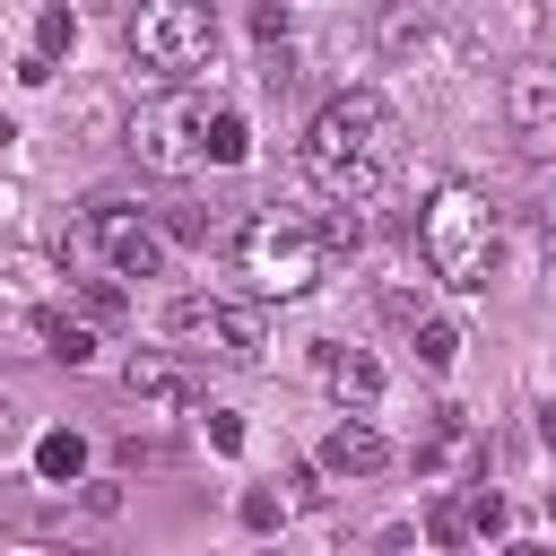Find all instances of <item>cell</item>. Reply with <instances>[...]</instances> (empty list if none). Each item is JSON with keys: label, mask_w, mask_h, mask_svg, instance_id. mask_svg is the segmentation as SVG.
<instances>
[{"label": "cell", "mask_w": 556, "mask_h": 556, "mask_svg": "<svg viewBox=\"0 0 556 556\" xmlns=\"http://www.w3.org/2000/svg\"><path fill=\"white\" fill-rule=\"evenodd\" d=\"M70 43H78V17H70V9H43V17H35V52H43V61H61Z\"/></svg>", "instance_id": "19"}, {"label": "cell", "mask_w": 556, "mask_h": 556, "mask_svg": "<svg viewBox=\"0 0 556 556\" xmlns=\"http://www.w3.org/2000/svg\"><path fill=\"white\" fill-rule=\"evenodd\" d=\"M539 243H547V252H556V191H547V200H539Z\"/></svg>", "instance_id": "26"}, {"label": "cell", "mask_w": 556, "mask_h": 556, "mask_svg": "<svg viewBox=\"0 0 556 556\" xmlns=\"http://www.w3.org/2000/svg\"><path fill=\"white\" fill-rule=\"evenodd\" d=\"M0 426H9V391H0Z\"/></svg>", "instance_id": "30"}, {"label": "cell", "mask_w": 556, "mask_h": 556, "mask_svg": "<svg viewBox=\"0 0 556 556\" xmlns=\"http://www.w3.org/2000/svg\"><path fill=\"white\" fill-rule=\"evenodd\" d=\"M287 26H295L287 0H261V9H252V35H261V43H287Z\"/></svg>", "instance_id": "24"}, {"label": "cell", "mask_w": 556, "mask_h": 556, "mask_svg": "<svg viewBox=\"0 0 556 556\" xmlns=\"http://www.w3.org/2000/svg\"><path fill=\"white\" fill-rule=\"evenodd\" d=\"M408 330H417V365H434V374H452V365H460V348H469V339H460V321H443V313H417Z\"/></svg>", "instance_id": "15"}, {"label": "cell", "mask_w": 556, "mask_h": 556, "mask_svg": "<svg viewBox=\"0 0 556 556\" xmlns=\"http://www.w3.org/2000/svg\"><path fill=\"white\" fill-rule=\"evenodd\" d=\"M217 52V0H139L130 17V61L156 78H182Z\"/></svg>", "instance_id": "6"}, {"label": "cell", "mask_w": 556, "mask_h": 556, "mask_svg": "<svg viewBox=\"0 0 556 556\" xmlns=\"http://www.w3.org/2000/svg\"><path fill=\"white\" fill-rule=\"evenodd\" d=\"M235 521H243V530H278V521H287V504H278L269 486H243V495H235Z\"/></svg>", "instance_id": "20"}, {"label": "cell", "mask_w": 556, "mask_h": 556, "mask_svg": "<svg viewBox=\"0 0 556 556\" xmlns=\"http://www.w3.org/2000/svg\"><path fill=\"white\" fill-rule=\"evenodd\" d=\"M122 391H130L139 408H191V400H200V365H191V356H165V348H139V356L122 365Z\"/></svg>", "instance_id": "9"}, {"label": "cell", "mask_w": 556, "mask_h": 556, "mask_svg": "<svg viewBox=\"0 0 556 556\" xmlns=\"http://www.w3.org/2000/svg\"><path fill=\"white\" fill-rule=\"evenodd\" d=\"M382 313H391V321L408 330V321L426 313V278H408V269H391V278H382Z\"/></svg>", "instance_id": "17"}, {"label": "cell", "mask_w": 556, "mask_h": 556, "mask_svg": "<svg viewBox=\"0 0 556 556\" xmlns=\"http://www.w3.org/2000/svg\"><path fill=\"white\" fill-rule=\"evenodd\" d=\"M321 469H330V478H382V469H391V443L348 408V417L321 434Z\"/></svg>", "instance_id": "11"}, {"label": "cell", "mask_w": 556, "mask_h": 556, "mask_svg": "<svg viewBox=\"0 0 556 556\" xmlns=\"http://www.w3.org/2000/svg\"><path fill=\"white\" fill-rule=\"evenodd\" d=\"M9 139H17V122H9V113H0V148H9Z\"/></svg>", "instance_id": "28"}, {"label": "cell", "mask_w": 556, "mask_h": 556, "mask_svg": "<svg viewBox=\"0 0 556 556\" xmlns=\"http://www.w3.org/2000/svg\"><path fill=\"white\" fill-rule=\"evenodd\" d=\"M321 382H330L339 408H374L382 400V365L365 348H339V339H321Z\"/></svg>", "instance_id": "12"}, {"label": "cell", "mask_w": 556, "mask_h": 556, "mask_svg": "<svg viewBox=\"0 0 556 556\" xmlns=\"http://www.w3.org/2000/svg\"><path fill=\"white\" fill-rule=\"evenodd\" d=\"M78 469H87V443H78L70 426H52V434L35 443V478H43V486H70Z\"/></svg>", "instance_id": "16"}, {"label": "cell", "mask_w": 556, "mask_h": 556, "mask_svg": "<svg viewBox=\"0 0 556 556\" xmlns=\"http://www.w3.org/2000/svg\"><path fill=\"white\" fill-rule=\"evenodd\" d=\"M165 339H174L182 356L261 365V356H269V313H261V304H226V295H174V304H165Z\"/></svg>", "instance_id": "5"}, {"label": "cell", "mask_w": 556, "mask_h": 556, "mask_svg": "<svg viewBox=\"0 0 556 556\" xmlns=\"http://www.w3.org/2000/svg\"><path fill=\"white\" fill-rule=\"evenodd\" d=\"M61 252H70V261H96V269H113V278H156V269H165V226H156L148 208H130V200H96V208L70 226Z\"/></svg>", "instance_id": "4"}, {"label": "cell", "mask_w": 556, "mask_h": 556, "mask_svg": "<svg viewBox=\"0 0 556 556\" xmlns=\"http://www.w3.org/2000/svg\"><path fill=\"white\" fill-rule=\"evenodd\" d=\"M235 261H243V278H252V295H261V304H295V295H313V287L330 278L321 226H313V217H287V208L243 217Z\"/></svg>", "instance_id": "3"}, {"label": "cell", "mask_w": 556, "mask_h": 556, "mask_svg": "<svg viewBox=\"0 0 556 556\" xmlns=\"http://www.w3.org/2000/svg\"><path fill=\"white\" fill-rule=\"evenodd\" d=\"M426 539H434V547H460V539H469V504H434V513H426Z\"/></svg>", "instance_id": "21"}, {"label": "cell", "mask_w": 556, "mask_h": 556, "mask_svg": "<svg viewBox=\"0 0 556 556\" xmlns=\"http://www.w3.org/2000/svg\"><path fill=\"white\" fill-rule=\"evenodd\" d=\"M547 521H556V486H547Z\"/></svg>", "instance_id": "29"}, {"label": "cell", "mask_w": 556, "mask_h": 556, "mask_svg": "<svg viewBox=\"0 0 556 556\" xmlns=\"http://www.w3.org/2000/svg\"><path fill=\"white\" fill-rule=\"evenodd\" d=\"M304 174L330 191V200H382L391 191V165H400V122L374 87H339L313 122H304Z\"/></svg>", "instance_id": "1"}, {"label": "cell", "mask_w": 556, "mask_h": 556, "mask_svg": "<svg viewBox=\"0 0 556 556\" xmlns=\"http://www.w3.org/2000/svg\"><path fill=\"white\" fill-rule=\"evenodd\" d=\"M469 539H504V495H469Z\"/></svg>", "instance_id": "23"}, {"label": "cell", "mask_w": 556, "mask_h": 556, "mask_svg": "<svg viewBox=\"0 0 556 556\" xmlns=\"http://www.w3.org/2000/svg\"><path fill=\"white\" fill-rule=\"evenodd\" d=\"M122 148H130L148 174H191V165H200V96H148V104L122 122Z\"/></svg>", "instance_id": "7"}, {"label": "cell", "mask_w": 556, "mask_h": 556, "mask_svg": "<svg viewBox=\"0 0 556 556\" xmlns=\"http://www.w3.org/2000/svg\"><path fill=\"white\" fill-rule=\"evenodd\" d=\"M504 122H513V139H521L530 156L556 148V61H513V78H504Z\"/></svg>", "instance_id": "8"}, {"label": "cell", "mask_w": 556, "mask_h": 556, "mask_svg": "<svg viewBox=\"0 0 556 556\" xmlns=\"http://www.w3.org/2000/svg\"><path fill=\"white\" fill-rule=\"evenodd\" d=\"M287 495H295V504H321V469L295 460V469H287Z\"/></svg>", "instance_id": "25"}, {"label": "cell", "mask_w": 556, "mask_h": 556, "mask_svg": "<svg viewBox=\"0 0 556 556\" xmlns=\"http://www.w3.org/2000/svg\"><path fill=\"white\" fill-rule=\"evenodd\" d=\"M539 443H547V452H556V400H547V408H539Z\"/></svg>", "instance_id": "27"}, {"label": "cell", "mask_w": 556, "mask_h": 556, "mask_svg": "<svg viewBox=\"0 0 556 556\" xmlns=\"http://www.w3.org/2000/svg\"><path fill=\"white\" fill-rule=\"evenodd\" d=\"M434 35H443V0H382V17H374V52L382 61H417Z\"/></svg>", "instance_id": "10"}, {"label": "cell", "mask_w": 556, "mask_h": 556, "mask_svg": "<svg viewBox=\"0 0 556 556\" xmlns=\"http://www.w3.org/2000/svg\"><path fill=\"white\" fill-rule=\"evenodd\" d=\"M35 339H43V356H61V365H87V356H96V321H70V313H35Z\"/></svg>", "instance_id": "14"}, {"label": "cell", "mask_w": 556, "mask_h": 556, "mask_svg": "<svg viewBox=\"0 0 556 556\" xmlns=\"http://www.w3.org/2000/svg\"><path fill=\"white\" fill-rule=\"evenodd\" d=\"M200 426H208V452H243V417L235 408H208Z\"/></svg>", "instance_id": "22"}, {"label": "cell", "mask_w": 556, "mask_h": 556, "mask_svg": "<svg viewBox=\"0 0 556 556\" xmlns=\"http://www.w3.org/2000/svg\"><path fill=\"white\" fill-rule=\"evenodd\" d=\"M495 243H504L495 200H486L478 182H434V200H426V217H417V261H426V278L478 295V287L495 278Z\"/></svg>", "instance_id": "2"}, {"label": "cell", "mask_w": 556, "mask_h": 556, "mask_svg": "<svg viewBox=\"0 0 556 556\" xmlns=\"http://www.w3.org/2000/svg\"><path fill=\"white\" fill-rule=\"evenodd\" d=\"M200 156H208V165H243V156H252L243 113H226V104H217V113H200Z\"/></svg>", "instance_id": "13"}, {"label": "cell", "mask_w": 556, "mask_h": 556, "mask_svg": "<svg viewBox=\"0 0 556 556\" xmlns=\"http://www.w3.org/2000/svg\"><path fill=\"white\" fill-rule=\"evenodd\" d=\"M78 304H87V321H122V278H113V269L78 278Z\"/></svg>", "instance_id": "18"}]
</instances>
